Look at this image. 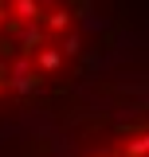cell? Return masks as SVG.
I'll return each mask as SVG.
<instances>
[{
	"mask_svg": "<svg viewBox=\"0 0 149 157\" xmlns=\"http://www.w3.org/2000/svg\"><path fill=\"white\" fill-rule=\"evenodd\" d=\"M74 157H149V118L145 122H130V126L106 134L102 141L78 149Z\"/></svg>",
	"mask_w": 149,
	"mask_h": 157,
	"instance_id": "2",
	"label": "cell"
},
{
	"mask_svg": "<svg viewBox=\"0 0 149 157\" xmlns=\"http://www.w3.org/2000/svg\"><path fill=\"white\" fill-rule=\"evenodd\" d=\"M78 51L74 0H0V114L59 86Z\"/></svg>",
	"mask_w": 149,
	"mask_h": 157,
	"instance_id": "1",
	"label": "cell"
}]
</instances>
